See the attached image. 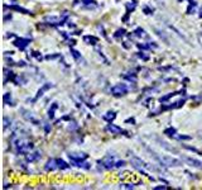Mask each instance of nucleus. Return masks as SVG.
I'll return each mask as SVG.
<instances>
[{"label":"nucleus","instance_id":"obj_19","mask_svg":"<svg viewBox=\"0 0 202 190\" xmlns=\"http://www.w3.org/2000/svg\"><path fill=\"white\" fill-rule=\"evenodd\" d=\"M71 56L75 59V61L77 62V63H80L81 65V62L82 63H85V61H83V57H82V55L78 51H76L75 48H71Z\"/></svg>","mask_w":202,"mask_h":190},{"label":"nucleus","instance_id":"obj_24","mask_svg":"<svg viewBox=\"0 0 202 190\" xmlns=\"http://www.w3.org/2000/svg\"><path fill=\"white\" fill-rule=\"evenodd\" d=\"M57 109H58V104H57V103H52V104H51V108L48 109V118H49V119L55 118V113H56Z\"/></svg>","mask_w":202,"mask_h":190},{"label":"nucleus","instance_id":"obj_16","mask_svg":"<svg viewBox=\"0 0 202 190\" xmlns=\"http://www.w3.org/2000/svg\"><path fill=\"white\" fill-rule=\"evenodd\" d=\"M133 36L136 37V38H142V39H148V38H149L148 33H147V32L143 29V28H140V27L135 28V30L133 32Z\"/></svg>","mask_w":202,"mask_h":190},{"label":"nucleus","instance_id":"obj_7","mask_svg":"<svg viewBox=\"0 0 202 190\" xmlns=\"http://www.w3.org/2000/svg\"><path fill=\"white\" fill-rule=\"evenodd\" d=\"M29 43H30V39L29 38H24V37H17V38L13 41V45L15 47H18L20 51H24L27 47L29 46Z\"/></svg>","mask_w":202,"mask_h":190},{"label":"nucleus","instance_id":"obj_27","mask_svg":"<svg viewBox=\"0 0 202 190\" xmlns=\"http://www.w3.org/2000/svg\"><path fill=\"white\" fill-rule=\"evenodd\" d=\"M3 100H4V103L7 104V105H14L13 98H12V94H10V93H5L4 96H3Z\"/></svg>","mask_w":202,"mask_h":190},{"label":"nucleus","instance_id":"obj_47","mask_svg":"<svg viewBox=\"0 0 202 190\" xmlns=\"http://www.w3.org/2000/svg\"><path fill=\"white\" fill-rule=\"evenodd\" d=\"M198 17H200V18H202V9L200 10V14H198Z\"/></svg>","mask_w":202,"mask_h":190},{"label":"nucleus","instance_id":"obj_48","mask_svg":"<svg viewBox=\"0 0 202 190\" xmlns=\"http://www.w3.org/2000/svg\"><path fill=\"white\" fill-rule=\"evenodd\" d=\"M201 36H202V30H201Z\"/></svg>","mask_w":202,"mask_h":190},{"label":"nucleus","instance_id":"obj_3","mask_svg":"<svg viewBox=\"0 0 202 190\" xmlns=\"http://www.w3.org/2000/svg\"><path fill=\"white\" fill-rule=\"evenodd\" d=\"M130 162H131V165L134 166L135 168H138L139 171H142V170H145V168H152V166H149L147 162H144L142 160V158H139V157H136V156H134V155H130Z\"/></svg>","mask_w":202,"mask_h":190},{"label":"nucleus","instance_id":"obj_38","mask_svg":"<svg viewBox=\"0 0 202 190\" xmlns=\"http://www.w3.org/2000/svg\"><path fill=\"white\" fill-rule=\"evenodd\" d=\"M176 138L179 141H188V140H192L191 136H176Z\"/></svg>","mask_w":202,"mask_h":190},{"label":"nucleus","instance_id":"obj_11","mask_svg":"<svg viewBox=\"0 0 202 190\" xmlns=\"http://www.w3.org/2000/svg\"><path fill=\"white\" fill-rule=\"evenodd\" d=\"M41 157H42L41 151H33V152H28L25 155V160L27 162H37L38 160H41Z\"/></svg>","mask_w":202,"mask_h":190},{"label":"nucleus","instance_id":"obj_39","mask_svg":"<svg viewBox=\"0 0 202 190\" xmlns=\"http://www.w3.org/2000/svg\"><path fill=\"white\" fill-rule=\"evenodd\" d=\"M143 10H144V13H145V14H148V15H149V14H153V12H154V9H153V8H150V7H148V5H145L144 9H143Z\"/></svg>","mask_w":202,"mask_h":190},{"label":"nucleus","instance_id":"obj_40","mask_svg":"<svg viewBox=\"0 0 202 190\" xmlns=\"http://www.w3.org/2000/svg\"><path fill=\"white\" fill-rule=\"evenodd\" d=\"M123 166H125V161H124V160L116 161V163H115V168H120V167H123Z\"/></svg>","mask_w":202,"mask_h":190},{"label":"nucleus","instance_id":"obj_14","mask_svg":"<svg viewBox=\"0 0 202 190\" xmlns=\"http://www.w3.org/2000/svg\"><path fill=\"white\" fill-rule=\"evenodd\" d=\"M4 8L5 9H10V10H14V12H18V13H22V14H32L28 9H25V8H23V7H19V5H15V4H13V5H4Z\"/></svg>","mask_w":202,"mask_h":190},{"label":"nucleus","instance_id":"obj_8","mask_svg":"<svg viewBox=\"0 0 202 190\" xmlns=\"http://www.w3.org/2000/svg\"><path fill=\"white\" fill-rule=\"evenodd\" d=\"M162 165H164V166H181L182 162H181V160H177V158H174V157L164 156V157H162Z\"/></svg>","mask_w":202,"mask_h":190},{"label":"nucleus","instance_id":"obj_41","mask_svg":"<svg viewBox=\"0 0 202 190\" xmlns=\"http://www.w3.org/2000/svg\"><path fill=\"white\" fill-rule=\"evenodd\" d=\"M184 148H187V150H189V151H193V152H196V154H202L201 151H198L197 148H195V147H191V146H183Z\"/></svg>","mask_w":202,"mask_h":190},{"label":"nucleus","instance_id":"obj_17","mask_svg":"<svg viewBox=\"0 0 202 190\" xmlns=\"http://www.w3.org/2000/svg\"><path fill=\"white\" fill-rule=\"evenodd\" d=\"M181 93H184V90H181V91H173V93H169V94H167V95H163V96L159 98V102H161L162 104H166V103H167L171 98L176 96V95H178V94H181Z\"/></svg>","mask_w":202,"mask_h":190},{"label":"nucleus","instance_id":"obj_18","mask_svg":"<svg viewBox=\"0 0 202 190\" xmlns=\"http://www.w3.org/2000/svg\"><path fill=\"white\" fill-rule=\"evenodd\" d=\"M83 42L86 45H92V46H96L97 42H99V38L97 37H94V36H83Z\"/></svg>","mask_w":202,"mask_h":190},{"label":"nucleus","instance_id":"obj_28","mask_svg":"<svg viewBox=\"0 0 202 190\" xmlns=\"http://www.w3.org/2000/svg\"><path fill=\"white\" fill-rule=\"evenodd\" d=\"M196 9H197V3L192 0V1H189V5L187 8V14H193L196 12Z\"/></svg>","mask_w":202,"mask_h":190},{"label":"nucleus","instance_id":"obj_10","mask_svg":"<svg viewBox=\"0 0 202 190\" xmlns=\"http://www.w3.org/2000/svg\"><path fill=\"white\" fill-rule=\"evenodd\" d=\"M68 157L71 158V161H85L87 160L88 155L85 152H68Z\"/></svg>","mask_w":202,"mask_h":190},{"label":"nucleus","instance_id":"obj_31","mask_svg":"<svg viewBox=\"0 0 202 190\" xmlns=\"http://www.w3.org/2000/svg\"><path fill=\"white\" fill-rule=\"evenodd\" d=\"M159 143H161V146L163 147V148H166L168 151H171V152H174V154H177V150L176 148H173L172 146H168L167 142H164V141H159Z\"/></svg>","mask_w":202,"mask_h":190},{"label":"nucleus","instance_id":"obj_15","mask_svg":"<svg viewBox=\"0 0 202 190\" xmlns=\"http://www.w3.org/2000/svg\"><path fill=\"white\" fill-rule=\"evenodd\" d=\"M106 131L110 132L111 134H121V133H125L124 129H121V127L119 125H116V124H108V127H106Z\"/></svg>","mask_w":202,"mask_h":190},{"label":"nucleus","instance_id":"obj_29","mask_svg":"<svg viewBox=\"0 0 202 190\" xmlns=\"http://www.w3.org/2000/svg\"><path fill=\"white\" fill-rule=\"evenodd\" d=\"M126 34V30L124 29V28H120V29H118L114 33V38H116V39H120V38H123V37Z\"/></svg>","mask_w":202,"mask_h":190},{"label":"nucleus","instance_id":"obj_13","mask_svg":"<svg viewBox=\"0 0 202 190\" xmlns=\"http://www.w3.org/2000/svg\"><path fill=\"white\" fill-rule=\"evenodd\" d=\"M58 168V165H57V158H49L48 161L46 162L44 165V170L46 171H55Z\"/></svg>","mask_w":202,"mask_h":190},{"label":"nucleus","instance_id":"obj_33","mask_svg":"<svg viewBox=\"0 0 202 190\" xmlns=\"http://www.w3.org/2000/svg\"><path fill=\"white\" fill-rule=\"evenodd\" d=\"M32 56L34 57V59L38 61V62H41V61H43V56L41 55V52H37V51H33L32 52Z\"/></svg>","mask_w":202,"mask_h":190},{"label":"nucleus","instance_id":"obj_37","mask_svg":"<svg viewBox=\"0 0 202 190\" xmlns=\"http://www.w3.org/2000/svg\"><path fill=\"white\" fill-rule=\"evenodd\" d=\"M10 123H12V119H9L7 115H5V117H4V129H7L8 127L10 125Z\"/></svg>","mask_w":202,"mask_h":190},{"label":"nucleus","instance_id":"obj_46","mask_svg":"<svg viewBox=\"0 0 202 190\" xmlns=\"http://www.w3.org/2000/svg\"><path fill=\"white\" fill-rule=\"evenodd\" d=\"M125 122H126V123H133V124H135V119H134V118H130V119H126Z\"/></svg>","mask_w":202,"mask_h":190},{"label":"nucleus","instance_id":"obj_32","mask_svg":"<svg viewBox=\"0 0 202 190\" xmlns=\"http://www.w3.org/2000/svg\"><path fill=\"white\" fill-rule=\"evenodd\" d=\"M57 59H62V55L61 53H52V55H47L46 56V60H57Z\"/></svg>","mask_w":202,"mask_h":190},{"label":"nucleus","instance_id":"obj_21","mask_svg":"<svg viewBox=\"0 0 202 190\" xmlns=\"http://www.w3.org/2000/svg\"><path fill=\"white\" fill-rule=\"evenodd\" d=\"M13 82L15 84V85H24V84L27 82V79L24 77V75H19V73L17 75V73H15Z\"/></svg>","mask_w":202,"mask_h":190},{"label":"nucleus","instance_id":"obj_6","mask_svg":"<svg viewBox=\"0 0 202 190\" xmlns=\"http://www.w3.org/2000/svg\"><path fill=\"white\" fill-rule=\"evenodd\" d=\"M53 86H55V85H53L52 82H46V84H43V85H42V88L39 89L38 91H37V95H35V96H34L33 99H28V102H29V103H35L39 98L43 96L44 93H46L47 90H49V89L53 88Z\"/></svg>","mask_w":202,"mask_h":190},{"label":"nucleus","instance_id":"obj_4","mask_svg":"<svg viewBox=\"0 0 202 190\" xmlns=\"http://www.w3.org/2000/svg\"><path fill=\"white\" fill-rule=\"evenodd\" d=\"M128 91H129V89L125 84H116L111 88V94L114 96H124V95L128 94Z\"/></svg>","mask_w":202,"mask_h":190},{"label":"nucleus","instance_id":"obj_35","mask_svg":"<svg viewBox=\"0 0 202 190\" xmlns=\"http://www.w3.org/2000/svg\"><path fill=\"white\" fill-rule=\"evenodd\" d=\"M77 128H78V125L75 120H71V122L68 123V131H76Z\"/></svg>","mask_w":202,"mask_h":190},{"label":"nucleus","instance_id":"obj_22","mask_svg":"<svg viewBox=\"0 0 202 190\" xmlns=\"http://www.w3.org/2000/svg\"><path fill=\"white\" fill-rule=\"evenodd\" d=\"M123 77L126 79L128 81L133 82V84H136V81H138L136 73H135V72H126V73H124V75H123Z\"/></svg>","mask_w":202,"mask_h":190},{"label":"nucleus","instance_id":"obj_44","mask_svg":"<svg viewBox=\"0 0 202 190\" xmlns=\"http://www.w3.org/2000/svg\"><path fill=\"white\" fill-rule=\"evenodd\" d=\"M17 66H19V67H25L27 63H25V61H18V62H17Z\"/></svg>","mask_w":202,"mask_h":190},{"label":"nucleus","instance_id":"obj_2","mask_svg":"<svg viewBox=\"0 0 202 190\" xmlns=\"http://www.w3.org/2000/svg\"><path fill=\"white\" fill-rule=\"evenodd\" d=\"M99 165L105 168V170H111V168H114L115 167V163H116V160H115V157L114 156H111V155H106L105 157H102L101 160L97 161Z\"/></svg>","mask_w":202,"mask_h":190},{"label":"nucleus","instance_id":"obj_36","mask_svg":"<svg viewBox=\"0 0 202 190\" xmlns=\"http://www.w3.org/2000/svg\"><path fill=\"white\" fill-rule=\"evenodd\" d=\"M136 56L139 57V59H142L143 61H148V60H149V56H148V55H145L144 52H138V53H136Z\"/></svg>","mask_w":202,"mask_h":190},{"label":"nucleus","instance_id":"obj_23","mask_svg":"<svg viewBox=\"0 0 202 190\" xmlns=\"http://www.w3.org/2000/svg\"><path fill=\"white\" fill-rule=\"evenodd\" d=\"M125 8H126V13L131 14V12H134L135 8H136V0H131V1H128L125 4Z\"/></svg>","mask_w":202,"mask_h":190},{"label":"nucleus","instance_id":"obj_26","mask_svg":"<svg viewBox=\"0 0 202 190\" xmlns=\"http://www.w3.org/2000/svg\"><path fill=\"white\" fill-rule=\"evenodd\" d=\"M164 134H167L168 137H172V138H176L177 131H176V128H173V127H168V128L164 129Z\"/></svg>","mask_w":202,"mask_h":190},{"label":"nucleus","instance_id":"obj_1","mask_svg":"<svg viewBox=\"0 0 202 190\" xmlns=\"http://www.w3.org/2000/svg\"><path fill=\"white\" fill-rule=\"evenodd\" d=\"M10 142H12L14 150L18 155H27L28 152H30L32 150H33V143H32V141L29 138H27V137L22 136V133L19 134L18 131H15L13 133L12 138H10Z\"/></svg>","mask_w":202,"mask_h":190},{"label":"nucleus","instance_id":"obj_12","mask_svg":"<svg viewBox=\"0 0 202 190\" xmlns=\"http://www.w3.org/2000/svg\"><path fill=\"white\" fill-rule=\"evenodd\" d=\"M44 22H47L51 25H62V19L61 17H55V15H47L44 18Z\"/></svg>","mask_w":202,"mask_h":190},{"label":"nucleus","instance_id":"obj_20","mask_svg":"<svg viewBox=\"0 0 202 190\" xmlns=\"http://www.w3.org/2000/svg\"><path fill=\"white\" fill-rule=\"evenodd\" d=\"M102 118L106 120V122L111 123V122H113V120L116 118V113L114 112V110H109V112H106V113L102 115Z\"/></svg>","mask_w":202,"mask_h":190},{"label":"nucleus","instance_id":"obj_43","mask_svg":"<svg viewBox=\"0 0 202 190\" xmlns=\"http://www.w3.org/2000/svg\"><path fill=\"white\" fill-rule=\"evenodd\" d=\"M44 131H46V133H49V131H51V124L48 123H44Z\"/></svg>","mask_w":202,"mask_h":190},{"label":"nucleus","instance_id":"obj_9","mask_svg":"<svg viewBox=\"0 0 202 190\" xmlns=\"http://www.w3.org/2000/svg\"><path fill=\"white\" fill-rule=\"evenodd\" d=\"M182 161H184L187 165L192 166V167H196V168H202V162L200 160H196V158H192V157H188V156H182Z\"/></svg>","mask_w":202,"mask_h":190},{"label":"nucleus","instance_id":"obj_42","mask_svg":"<svg viewBox=\"0 0 202 190\" xmlns=\"http://www.w3.org/2000/svg\"><path fill=\"white\" fill-rule=\"evenodd\" d=\"M119 188L120 189H134V185H130V184H121Z\"/></svg>","mask_w":202,"mask_h":190},{"label":"nucleus","instance_id":"obj_25","mask_svg":"<svg viewBox=\"0 0 202 190\" xmlns=\"http://www.w3.org/2000/svg\"><path fill=\"white\" fill-rule=\"evenodd\" d=\"M57 165H58L60 170H67V168H70V165H68L65 160H62V158H57Z\"/></svg>","mask_w":202,"mask_h":190},{"label":"nucleus","instance_id":"obj_30","mask_svg":"<svg viewBox=\"0 0 202 190\" xmlns=\"http://www.w3.org/2000/svg\"><path fill=\"white\" fill-rule=\"evenodd\" d=\"M82 3L86 5L87 9H94V8L97 7V5H96V1H95V0H82Z\"/></svg>","mask_w":202,"mask_h":190},{"label":"nucleus","instance_id":"obj_45","mask_svg":"<svg viewBox=\"0 0 202 190\" xmlns=\"http://www.w3.org/2000/svg\"><path fill=\"white\" fill-rule=\"evenodd\" d=\"M167 189V186L166 185H162V186H156L154 188V190H166Z\"/></svg>","mask_w":202,"mask_h":190},{"label":"nucleus","instance_id":"obj_34","mask_svg":"<svg viewBox=\"0 0 202 190\" xmlns=\"http://www.w3.org/2000/svg\"><path fill=\"white\" fill-rule=\"evenodd\" d=\"M96 52L99 53V56L101 57V59H102V61L106 63V65H109V60H108V59H106V57L104 56V53H102V51H101V48H100V47H96Z\"/></svg>","mask_w":202,"mask_h":190},{"label":"nucleus","instance_id":"obj_5","mask_svg":"<svg viewBox=\"0 0 202 190\" xmlns=\"http://www.w3.org/2000/svg\"><path fill=\"white\" fill-rule=\"evenodd\" d=\"M20 113H22V117H23L25 120H28V122L33 123V124H35V125L39 124V120L35 118V115H34L33 112H30V110L25 109V108H20Z\"/></svg>","mask_w":202,"mask_h":190}]
</instances>
